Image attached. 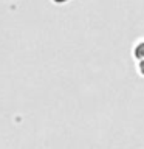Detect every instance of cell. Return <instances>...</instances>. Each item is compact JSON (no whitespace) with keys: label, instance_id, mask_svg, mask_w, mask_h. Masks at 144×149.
<instances>
[{"label":"cell","instance_id":"6da1fadb","mask_svg":"<svg viewBox=\"0 0 144 149\" xmlns=\"http://www.w3.org/2000/svg\"><path fill=\"white\" fill-rule=\"evenodd\" d=\"M135 56H136L139 61H144V42L136 45V48H135Z\"/></svg>","mask_w":144,"mask_h":149},{"label":"cell","instance_id":"7a4b0ae2","mask_svg":"<svg viewBox=\"0 0 144 149\" xmlns=\"http://www.w3.org/2000/svg\"><path fill=\"white\" fill-rule=\"evenodd\" d=\"M139 72L144 74V61H141V62H139Z\"/></svg>","mask_w":144,"mask_h":149},{"label":"cell","instance_id":"3957f363","mask_svg":"<svg viewBox=\"0 0 144 149\" xmlns=\"http://www.w3.org/2000/svg\"><path fill=\"white\" fill-rule=\"evenodd\" d=\"M54 2H65V0H54Z\"/></svg>","mask_w":144,"mask_h":149}]
</instances>
